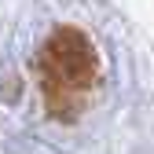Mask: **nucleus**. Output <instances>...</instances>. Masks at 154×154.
<instances>
[{
	"label": "nucleus",
	"mask_w": 154,
	"mask_h": 154,
	"mask_svg": "<svg viewBox=\"0 0 154 154\" xmlns=\"http://www.w3.org/2000/svg\"><path fill=\"white\" fill-rule=\"evenodd\" d=\"M41 88H44V103L51 106V114L70 118L81 110L85 95L95 88L99 77V59L95 48L88 44L85 33L77 29H55L48 37V44L41 48Z\"/></svg>",
	"instance_id": "obj_1"
}]
</instances>
